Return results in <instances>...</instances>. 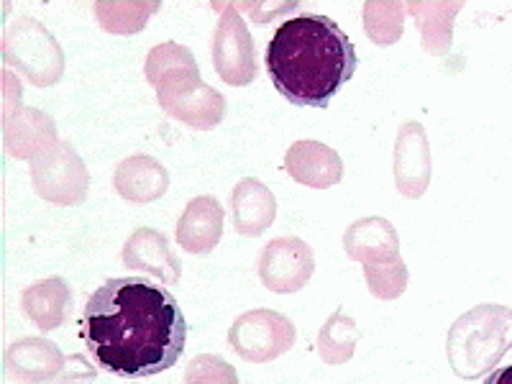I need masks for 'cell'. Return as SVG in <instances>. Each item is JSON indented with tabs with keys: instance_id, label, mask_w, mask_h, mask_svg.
I'll list each match as a JSON object with an SVG mask.
<instances>
[{
	"instance_id": "1",
	"label": "cell",
	"mask_w": 512,
	"mask_h": 384,
	"mask_svg": "<svg viewBox=\"0 0 512 384\" xmlns=\"http://www.w3.org/2000/svg\"><path fill=\"white\" fill-rule=\"evenodd\" d=\"M80 338L103 372L146 379L180 361L187 320L175 295L162 285L116 277L90 295L82 310Z\"/></svg>"
},
{
	"instance_id": "2",
	"label": "cell",
	"mask_w": 512,
	"mask_h": 384,
	"mask_svg": "<svg viewBox=\"0 0 512 384\" xmlns=\"http://www.w3.org/2000/svg\"><path fill=\"white\" fill-rule=\"evenodd\" d=\"M356 67L359 57L346 31L320 13L287 18L267 44L274 90L300 108H328Z\"/></svg>"
},
{
	"instance_id": "3",
	"label": "cell",
	"mask_w": 512,
	"mask_h": 384,
	"mask_svg": "<svg viewBox=\"0 0 512 384\" xmlns=\"http://www.w3.org/2000/svg\"><path fill=\"white\" fill-rule=\"evenodd\" d=\"M507 351H512V308L507 305L482 303L459 315L448 328V364L466 382L487 377Z\"/></svg>"
},
{
	"instance_id": "4",
	"label": "cell",
	"mask_w": 512,
	"mask_h": 384,
	"mask_svg": "<svg viewBox=\"0 0 512 384\" xmlns=\"http://www.w3.org/2000/svg\"><path fill=\"white\" fill-rule=\"evenodd\" d=\"M3 62L36 88H52L64 75V52L47 26L34 16L16 18L3 36Z\"/></svg>"
},
{
	"instance_id": "5",
	"label": "cell",
	"mask_w": 512,
	"mask_h": 384,
	"mask_svg": "<svg viewBox=\"0 0 512 384\" xmlns=\"http://www.w3.org/2000/svg\"><path fill=\"white\" fill-rule=\"evenodd\" d=\"M157 103L169 118L195 128L210 131L226 118V98L200 77V67H187L162 77L154 85Z\"/></svg>"
},
{
	"instance_id": "6",
	"label": "cell",
	"mask_w": 512,
	"mask_h": 384,
	"mask_svg": "<svg viewBox=\"0 0 512 384\" xmlns=\"http://www.w3.org/2000/svg\"><path fill=\"white\" fill-rule=\"evenodd\" d=\"M31 182L41 200L75 208L88 200L90 172L70 141H59L47 154L31 159Z\"/></svg>"
},
{
	"instance_id": "7",
	"label": "cell",
	"mask_w": 512,
	"mask_h": 384,
	"mask_svg": "<svg viewBox=\"0 0 512 384\" xmlns=\"http://www.w3.org/2000/svg\"><path fill=\"white\" fill-rule=\"evenodd\" d=\"M297 328L287 315L277 310H246L228 328V344L244 361L269 364L295 346Z\"/></svg>"
},
{
	"instance_id": "8",
	"label": "cell",
	"mask_w": 512,
	"mask_h": 384,
	"mask_svg": "<svg viewBox=\"0 0 512 384\" xmlns=\"http://www.w3.org/2000/svg\"><path fill=\"white\" fill-rule=\"evenodd\" d=\"M213 8L221 11L216 34H213V67L226 85H233V88L251 85L259 72V64H256V47L246 29L244 16L236 11L233 3H226V8L221 3H213Z\"/></svg>"
},
{
	"instance_id": "9",
	"label": "cell",
	"mask_w": 512,
	"mask_h": 384,
	"mask_svg": "<svg viewBox=\"0 0 512 384\" xmlns=\"http://www.w3.org/2000/svg\"><path fill=\"white\" fill-rule=\"evenodd\" d=\"M259 280L277 295L303 290L315 272V254L308 241L297 236H277L259 254Z\"/></svg>"
},
{
	"instance_id": "10",
	"label": "cell",
	"mask_w": 512,
	"mask_h": 384,
	"mask_svg": "<svg viewBox=\"0 0 512 384\" xmlns=\"http://www.w3.org/2000/svg\"><path fill=\"white\" fill-rule=\"evenodd\" d=\"M395 185L400 195L410 200L423 198L433 177L431 141L425 134V126L420 121H405L397 131L395 141Z\"/></svg>"
},
{
	"instance_id": "11",
	"label": "cell",
	"mask_w": 512,
	"mask_h": 384,
	"mask_svg": "<svg viewBox=\"0 0 512 384\" xmlns=\"http://www.w3.org/2000/svg\"><path fill=\"white\" fill-rule=\"evenodd\" d=\"M67 361L54 341L39 336L18 338L6 351V369L18 384H57L70 367Z\"/></svg>"
},
{
	"instance_id": "12",
	"label": "cell",
	"mask_w": 512,
	"mask_h": 384,
	"mask_svg": "<svg viewBox=\"0 0 512 384\" xmlns=\"http://www.w3.org/2000/svg\"><path fill=\"white\" fill-rule=\"evenodd\" d=\"M121 264L126 269H134V272L154 274L157 280L169 282V285L180 282L182 277L180 256L175 254L167 236L152 226L136 228L128 236L121 251Z\"/></svg>"
},
{
	"instance_id": "13",
	"label": "cell",
	"mask_w": 512,
	"mask_h": 384,
	"mask_svg": "<svg viewBox=\"0 0 512 384\" xmlns=\"http://www.w3.org/2000/svg\"><path fill=\"white\" fill-rule=\"evenodd\" d=\"M285 169L297 185L313 190H328L344 180V159L336 149L313 139H300L287 149Z\"/></svg>"
},
{
	"instance_id": "14",
	"label": "cell",
	"mask_w": 512,
	"mask_h": 384,
	"mask_svg": "<svg viewBox=\"0 0 512 384\" xmlns=\"http://www.w3.org/2000/svg\"><path fill=\"white\" fill-rule=\"evenodd\" d=\"M223 221H226V210H223L221 200H216L213 195H200L182 210L175 228L177 244L187 254H210L223 239Z\"/></svg>"
},
{
	"instance_id": "15",
	"label": "cell",
	"mask_w": 512,
	"mask_h": 384,
	"mask_svg": "<svg viewBox=\"0 0 512 384\" xmlns=\"http://www.w3.org/2000/svg\"><path fill=\"white\" fill-rule=\"evenodd\" d=\"M344 251L349 254V259L359 262L361 267L392 262V259H400V236H397V228L387 218H361V221H354L346 228Z\"/></svg>"
},
{
	"instance_id": "16",
	"label": "cell",
	"mask_w": 512,
	"mask_h": 384,
	"mask_svg": "<svg viewBox=\"0 0 512 384\" xmlns=\"http://www.w3.org/2000/svg\"><path fill=\"white\" fill-rule=\"evenodd\" d=\"M3 144L16 159H36L59 144L57 126L39 108H21L16 116L3 121Z\"/></svg>"
},
{
	"instance_id": "17",
	"label": "cell",
	"mask_w": 512,
	"mask_h": 384,
	"mask_svg": "<svg viewBox=\"0 0 512 384\" xmlns=\"http://www.w3.org/2000/svg\"><path fill=\"white\" fill-rule=\"evenodd\" d=\"M113 187L128 203H154L169 190V172L159 159L149 157V154H134L116 164Z\"/></svg>"
},
{
	"instance_id": "18",
	"label": "cell",
	"mask_w": 512,
	"mask_h": 384,
	"mask_svg": "<svg viewBox=\"0 0 512 384\" xmlns=\"http://www.w3.org/2000/svg\"><path fill=\"white\" fill-rule=\"evenodd\" d=\"M21 308L41 333H49L62 328L70 320L72 310H75V300H72V290L67 280L49 277V280L34 282V285L21 292Z\"/></svg>"
},
{
	"instance_id": "19",
	"label": "cell",
	"mask_w": 512,
	"mask_h": 384,
	"mask_svg": "<svg viewBox=\"0 0 512 384\" xmlns=\"http://www.w3.org/2000/svg\"><path fill=\"white\" fill-rule=\"evenodd\" d=\"M277 218L274 192L262 180L246 177L231 192V221L241 236H262Z\"/></svg>"
},
{
	"instance_id": "20",
	"label": "cell",
	"mask_w": 512,
	"mask_h": 384,
	"mask_svg": "<svg viewBox=\"0 0 512 384\" xmlns=\"http://www.w3.org/2000/svg\"><path fill=\"white\" fill-rule=\"evenodd\" d=\"M464 8V3H405V11H410L415 16V24L420 31V44H423L425 52L431 54H446L451 49V41H454V21L456 13Z\"/></svg>"
},
{
	"instance_id": "21",
	"label": "cell",
	"mask_w": 512,
	"mask_h": 384,
	"mask_svg": "<svg viewBox=\"0 0 512 384\" xmlns=\"http://www.w3.org/2000/svg\"><path fill=\"white\" fill-rule=\"evenodd\" d=\"M361 331L356 326V320L351 315L344 313V308H338L331 318L320 326L318 341H315V349L323 364L328 367H341V364H349L354 359L356 344H359Z\"/></svg>"
},
{
	"instance_id": "22",
	"label": "cell",
	"mask_w": 512,
	"mask_h": 384,
	"mask_svg": "<svg viewBox=\"0 0 512 384\" xmlns=\"http://www.w3.org/2000/svg\"><path fill=\"white\" fill-rule=\"evenodd\" d=\"M157 11L159 3H95L98 24L111 34H136Z\"/></svg>"
},
{
	"instance_id": "23",
	"label": "cell",
	"mask_w": 512,
	"mask_h": 384,
	"mask_svg": "<svg viewBox=\"0 0 512 384\" xmlns=\"http://www.w3.org/2000/svg\"><path fill=\"white\" fill-rule=\"evenodd\" d=\"M405 3H364V29L379 47H390L402 36Z\"/></svg>"
},
{
	"instance_id": "24",
	"label": "cell",
	"mask_w": 512,
	"mask_h": 384,
	"mask_svg": "<svg viewBox=\"0 0 512 384\" xmlns=\"http://www.w3.org/2000/svg\"><path fill=\"white\" fill-rule=\"evenodd\" d=\"M364 280H367L369 292H372L377 300H397L402 292L408 290L410 282V272L408 264L400 259H392V262H382V264H367L364 267Z\"/></svg>"
},
{
	"instance_id": "25",
	"label": "cell",
	"mask_w": 512,
	"mask_h": 384,
	"mask_svg": "<svg viewBox=\"0 0 512 384\" xmlns=\"http://www.w3.org/2000/svg\"><path fill=\"white\" fill-rule=\"evenodd\" d=\"M187 67H198L195 54L182 47V44H177V41H164V44H157L152 52L146 54L144 75L152 85H157L162 77L172 75L177 70H187Z\"/></svg>"
},
{
	"instance_id": "26",
	"label": "cell",
	"mask_w": 512,
	"mask_h": 384,
	"mask_svg": "<svg viewBox=\"0 0 512 384\" xmlns=\"http://www.w3.org/2000/svg\"><path fill=\"white\" fill-rule=\"evenodd\" d=\"M185 384H239V374L218 354H198L187 364Z\"/></svg>"
},
{
	"instance_id": "27",
	"label": "cell",
	"mask_w": 512,
	"mask_h": 384,
	"mask_svg": "<svg viewBox=\"0 0 512 384\" xmlns=\"http://www.w3.org/2000/svg\"><path fill=\"white\" fill-rule=\"evenodd\" d=\"M236 8H246V11L251 13V18H254L256 24H267V21H272V18H277L280 13L285 11H295L297 3H269V6H264V3H233Z\"/></svg>"
},
{
	"instance_id": "28",
	"label": "cell",
	"mask_w": 512,
	"mask_h": 384,
	"mask_svg": "<svg viewBox=\"0 0 512 384\" xmlns=\"http://www.w3.org/2000/svg\"><path fill=\"white\" fill-rule=\"evenodd\" d=\"M3 82H6V118L3 121H8V118L21 111V108H16V103L24 93H21V85H16V80H13V75L8 70L3 72Z\"/></svg>"
},
{
	"instance_id": "29",
	"label": "cell",
	"mask_w": 512,
	"mask_h": 384,
	"mask_svg": "<svg viewBox=\"0 0 512 384\" xmlns=\"http://www.w3.org/2000/svg\"><path fill=\"white\" fill-rule=\"evenodd\" d=\"M484 384H512V364L510 367H497L487 374Z\"/></svg>"
}]
</instances>
